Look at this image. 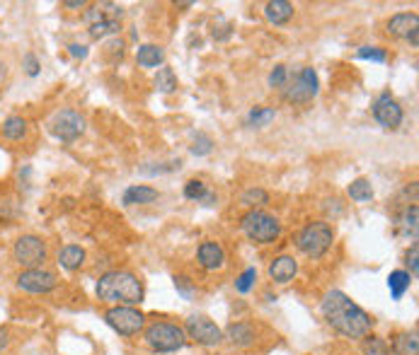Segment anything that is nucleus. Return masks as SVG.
I'll return each mask as SVG.
<instances>
[{
	"mask_svg": "<svg viewBox=\"0 0 419 355\" xmlns=\"http://www.w3.org/2000/svg\"><path fill=\"white\" fill-rule=\"evenodd\" d=\"M322 315L334 331L347 339H366L374 319H371L357 303H352L342 290H330L322 300Z\"/></svg>",
	"mask_w": 419,
	"mask_h": 355,
	"instance_id": "f257e3e1",
	"label": "nucleus"
},
{
	"mask_svg": "<svg viewBox=\"0 0 419 355\" xmlns=\"http://www.w3.org/2000/svg\"><path fill=\"white\" fill-rule=\"evenodd\" d=\"M97 298L116 307H134L143 303V286L129 271H109L97 281Z\"/></svg>",
	"mask_w": 419,
	"mask_h": 355,
	"instance_id": "f03ea898",
	"label": "nucleus"
},
{
	"mask_svg": "<svg viewBox=\"0 0 419 355\" xmlns=\"http://www.w3.org/2000/svg\"><path fill=\"white\" fill-rule=\"evenodd\" d=\"M332 240H334V232L327 222H310L298 232L296 247L305 254V257L320 259L327 254L330 247H332Z\"/></svg>",
	"mask_w": 419,
	"mask_h": 355,
	"instance_id": "7ed1b4c3",
	"label": "nucleus"
},
{
	"mask_svg": "<svg viewBox=\"0 0 419 355\" xmlns=\"http://www.w3.org/2000/svg\"><path fill=\"white\" fill-rule=\"evenodd\" d=\"M146 341H148V346L158 353H175L187 343V334H185V329H180L177 324L156 322L146 329Z\"/></svg>",
	"mask_w": 419,
	"mask_h": 355,
	"instance_id": "20e7f679",
	"label": "nucleus"
},
{
	"mask_svg": "<svg viewBox=\"0 0 419 355\" xmlns=\"http://www.w3.org/2000/svg\"><path fill=\"white\" fill-rule=\"evenodd\" d=\"M243 230L252 242H257V244H271V242L279 237L281 225L274 215H269V213L250 210L243 218Z\"/></svg>",
	"mask_w": 419,
	"mask_h": 355,
	"instance_id": "39448f33",
	"label": "nucleus"
},
{
	"mask_svg": "<svg viewBox=\"0 0 419 355\" xmlns=\"http://www.w3.org/2000/svg\"><path fill=\"white\" fill-rule=\"evenodd\" d=\"M13 259L25 271L41 269L46 261V242L37 235H22L13 247Z\"/></svg>",
	"mask_w": 419,
	"mask_h": 355,
	"instance_id": "423d86ee",
	"label": "nucleus"
},
{
	"mask_svg": "<svg viewBox=\"0 0 419 355\" xmlns=\"http://www.w3.org/2000/svg\"><path fill=\"white\" fill-rule=\"evenodd\" d=\"M104 319H107L109 327L121 336L138 334L146 324V317L141 315L138 310H134V307H111L107 315H104Z\"/></svg>",
	"mask_w": 419,
	"mask_h": 355,
	"instance_id": "0eeeda50",
	"label": "nucleus"
},
{
	"mask_svg": "<svg viewBox=\"0 0 419 355\" xmlns=\"http://www.w3.org/2000/svg\"><path fill=\"white\" fill-rule=\"evenodd\" d=\"M49 126H51V133H54L61 143H73V140L85 131V121H82V116L73 109H63V111H58V114H54Z\"/></svg>",
	"mask_w": 419,
	"mask_h": 355,
	"instance_id": "6e6552de",
	"label": "nucleus"
},
{
	"mask_svg": "<svg viewBox=\"0 0 419 355\" xmlns=\"http://www.w3.org/2000/svg\"><path fill=\"white\" fill-rule=\"evenodd\" d=\"M317 94V73L312 68H303L300 73L288 82L284 97L288 102H310Z\"/></svg>",
	"mask_w": 419,
	"mask_h": 355,
	"instance_id": "1a4fd4ad",
	"label": "nucleus"
},
{
	"mask_svg": "<svg viewBox=\"0 0 419 355\" xmlns=\"http://www.w3.org/2000/svg\"><path fill=\"white\" fill-rule=\"evenodd\" d=\"M56 286H58L56 274H51V271H46V269H29L17 276V288L25 290V293L44 295V293H51Z\"/></svg>",
	"mask_w": 419,
	"mask_h": 355,
	"instance_id": "9d476101",
	"label": "nucleus"
},
{
	"mask_svg": "<svg viewBox=\"0 0 419 355\" xmlns=\"http://www.w3.org/2000/svg\"><path fill=\"white\" fill-rule=\"evenodd\" d=\"M185 329H187L185 334L197 343H202V346H216V343H221L223 339L221 329H218L209 317H202V315H194L187 319Z\"/></svg>",
	"mask_w": 419,
	"mask_h": 355,
	"instance_id": "9b49d317",
	"label": "nucleus"
},
{
	"mask_svg": "<svg viewBox=\"0 0 419 355\" xmlns=\"http://www.w3.org/2000/svg\"><path fill=\"white\" fill-rule=\"evenodd\" d=\"M374 116L383 128H391V131H395V128L403 123V109H400V104L395 102L391 94H381V97L376 99Z\"/></svg>",
	"mask_w": 419,
	"mask_h": 355,
	"instance_id": "f8f14e48",
	"label": "nucleus"
},
{
	"mask_svg": "<svg viewBox=\"0 0 419 355\" xmlns=\"http://www.w3.org/2000/svg\"><path fill=\"white\" fill-rule=\"evenodd\" d=\"M199 264H202L206 271L221 269V266L226 264V252H223V247L216 244V242H204V244L199 247Z\"/></svg>",
	"mask_w": 419,
	"mask_h": 355,
	"instance_id": "ddd939ff",
	"label": "nucleus"
},
{
	"mask_svg": "<svg viewBox=\"0 0 419 355\" xmlns=\"http://www.w3.org/2000/svg\"><path fill=\"white\" fill-rule=\"evenodd\" d=\"M298 274V264H296V259L293 257H276L274 261H271L269 266V276H271V281H276V283H288V281H293V276Z\"/></svg>",
	"mask_w": 419,
	"mask_h": 355,
	"instance_id": "4468645a",
	"label": "nucleus"
},
{
	"mask_svg": "<svg viewBox=\"0 0 419 355\" xmlns=\"http://www.w3.org/2000/svg\"><path fill=\"white\" fill-rule=\"evenodd\" d=\"M415 29H419V17L415 13H403V15H395L391 17V22H388V32L393 34V37H403L407 39Z\"/></svg>",
	"mask_w": 419,
	"mask_h": 355,
	"instance_id": "2eb2a0df",
	"label": "nucleus"
},
{
	"mask_svg": "<svg viewBox=\"0 0 419 355\" xmlns=\"http://www.w3.org/2000/svg\"><path fill=\"white\" fill-rule=\"evenodd\" d=\"M264 15L271 25H286L293 17V5L286 3V0H271V3L264 5Z\"/></svg>",
	"mask_w": 419,
	"mask_h": 355,
	"instance_id": "dca6fc26",
	"label": "nucleus"
},
{
	"mask_svg": "<svg viewBox=\"0 0 419 355\" xmlns=\"http://www.w3.org/2000/svg\"><path fill=\"white\" fill-rule=\"evenodd\" d=\"M226 336H228V341L233 343V346H240V348L252 346V343H255V329H252L250 324H245V322L230 324L228 331H226Z\"/></svg>",
	"mask_w": 419,
	"mask_h": 355,
	"instance_id": "f3484780",
	"label": "nucleus"
},
{
	"mask_svg": "<svg viewBox=\"0 0 419 355\" xmlns=\"http://www.w3.org/2000/svg\"><path fill=\"white\" fill-rule=\"evenodd\" d=\"M158 198V191L151 186H129L124 191V203L126 205H146Z\"/></svg>",
	"mask_w": 419,
	"mask_h": 355,
	"instance_id": "a211bd4d",
	"label": "nucleus"
},
{
	"mask_svg": "<svg viewBox=\"0 0 419 355\" xmlns=\"http://www.w3.org/2000/svg\"><path fill=\"white\" fill-rule=\"evenodd\" d=\"M82 261H85V252H82L78 244H68V247H63V249L58 252V264H61L66 271L80 269Z\"/></svg>",
	"mask_w": 419,
	"mask_h": 355,
	"instance_id": "6ab92c4d",
	"label": "nucleus"
},
{
	"mask_svg": "<svg viewBox=\"0 0 419 355\" xmlns=\"http://www.w3.org/2000/svg\"><path fill=\"white\" fill-rule=\"evenodd\" d=\"M163 58H165V53L160 46H156V44H143L138 49V53H136V61H138V66H143V68L160 66Z\"/></svg>",
	"mask_w": 419,
	"mask_h": 355,
	"instance_id": "aec40b11",
	"label": "nucleus"
},
{
	"mask_svg": "<svg viewBox=\"0 0 419 355\" xmlns=\"http://www.w3.org/2000/svg\"><path fill=\"white\" fill-rule=\"evenodd\" d=\"M395 355H419V341L417 334H398L393 341Z\"/></svg>",
	"mask_w": 419,
	"mask_h": 355,
	"instance_id": "412c9836",
	"label": "nucleus"
},
{
	"mask_svg": "<svg viewBox=\"0 0 419 355\" xmlns=\"http://www.w3.org/2000/svg\"><path fill=\"white\" fill-rule=\"evenodd\" d=\"M410 283H412V276L407 274V271H393V274L388 276V288H391L395 300L403 298L407 293V288H410Z\"/></svg>",
	"mask_w": 419,
	"mask_h": 355,
	"instance_id": "4be33fe9",
	"label": "nucleus"
},
{
	"mask_svg": "<svg viewBox=\"0 0 419 355\" xmlns=\"http://www.w3.org/2000/svg\"><path fill=\"white\" fill-rule=\"evenodd\" d=\"M3 135L8 140H22L27 135V121L22 116H10L3 123Z\"/></svg>",
	"mask_w": 419,
	"mask_h": 355,
	"instance_id": "5701e85b",
	"label": "nucleus"
},
{
	"mask_svg": "<svg viewBox=\"0 0 419 355\" xmlns=\"http://www.w3.org/2000/svg\"><path fill=\"white\" fill-rule=\"evenodd\" d=\"M417 215H419V208L415 203L407 205V208L403 210V215H400V227H403V232L412 240H417Z\"/></svg>",
	"mask_w": 419,
	"mask_h": 355,
	"instance_id": "b1692460",
	"label": "nucleus"
},
{
	"mask_svg": "<svg viewBox=\"0 0 419 355\" xmlns=\"http://www.w3.org/2000/svg\"><path fill=\"white\" fill-rule=\"evenodd\" d=\"M349 196L354 201H359V203H364V201H371L374 198V186H371L369 179H357L349 184Z\"/></svg>",
	"mask_w": 419,
	"mask_h": 355,
	"instance_id": "393cba45",
	"label": "nucleus"
},
{
	"mask_svg": "<svg viewBox=\"0 0 419 355\" xmlns=\"http://www.w3.org/2000/svg\"><path fill=\"white\" fill-rule=\"evenodd\" d=\"M156 87H158V92H163V94H170V92L177 90V78H175L173 68H160V70H158Z\"/></svg>",
	"mask_w": 419,
	"mask_h": 355,
	"instance_id": "a878e982",
	"label": "nucleus"
},
{
	"mask_svg": "<svg viewBox=\"0 0 419 355\" xmlns=\"http://www.w3.org/2000/svg\"><path fill=\"white\" fill-rule=\"evenodd\" d=\"M274 116H276V111L269 109V106H255V109L250 111V116H247V123L255 128H262V126H267Z\"/></svg>",
	"mask_w": 419,
	"mask_h": 355,
	"instance_id": "bb28decb",
	"label": "nucleus"
},
{
	"mask_svg": "<svg viewBox=\"0 0 419 355\" xmlns=\"http://www.w3.org/2000/svg\"><path fill=\"white\" fill-rule=\"evenodd\" d=\"M119 29H121L119 20L109 17V20H102V22H97V25H90V37L92 39H102V37H107V34H116Z\"/></svg>",
	"mask_w": 419,
	"mask_h": 355,
	"instance_id": "cd10ccee",
	"label": "nucleus"
},
{
	"mask_svg": "<svg viewBox=\"0 0 419 355\" xmlns=\"http://www.w3.org/2000/svg\"><path fill=\"white\" fill-rule=\"evenodd\" d=\"M361 348H364V355H391V346H388L383 339H379V336H369V339H364Z\"/></svg>",
	"mask_w": 419,
	"mask_h": 355,
	"instance_id": "c85d7f7f",
	"label": "nucleus"
},
{
	"mask_svg": "<svg viewBox=\"0 0 419 355\" xmlns=\"http://www.w3.org/2000/svg\"><path fill=\"white\" fill-rule=\"evenodd\" d=\"M190 150H192V155L204 157V155H209V152L214 150V140H211L206 133H197V135H194V140H192Z\"/></svg>",
	"mask_w": 419,
	"mask_h": 355,
	"instance_id": "c756f323",
	"label": "nucleus"
},
{
	"mask_svg": "<svg viewBox=\"0 0 419 355\" xmlns=\"http://www.w3.org/2000/svg\"><path fill=\"white\" fill-rule=\"evenodd\" d=\"M243 203L245 205H264V203H269V193L267 191H262V188H247V191L243 193Z\"/></svg>",
	"mask_w": 419,
	"mask_h": 355,
	"instance_id": "7c9ffc66",
	"label": "nucleus"
},
{
	"mask_svg": "<svg viewBox=\"0 0 419 355\" xmlns=\"http://www.w3.org/2000/svg\"><path fill=\"white\" fill-rule=\"evenodd\" d=\"M357 58H361V61H376V63H386L388 53L383 49H376V46H361V49L357 51Z\"/></svg>",
	"mask_w": 419,
	"mask_h": 355,
	"instance_id": "2f4dec72",
	"label": "nucleus"
},
{
	"mask_svg": "<svg viewBox=\"0 0 419 355\" xmlns=\"http://www.w3.org/2000/svg\"><path fill=\"white\" fill-rule=\"evenodd\" d=\"M206 193H209V188H206L204 181H199V179L187 181V186H185V196H187V198H192V201H204Z\"/></svg>",
	"mask_w": 419,
	"mask_h": 355,
	"instance_id": "473e14b6",
	"label": "nucleus"
},
{
	"mask_svg": "<svg viewBox=\"0 0 419 355\" xmlns=\"http://www.w3.org/2000/svg\"><path fill=\"white\" fill-rule=\"evenodd\" d=\"M255 281H257V271L255 269H247L243 276L235 281V288H238V293H250L252 286H255Z\"/></svg>",
	"mask_w": 419,
	"mask_h": 355,
	"instance_id": "72a5a7b5",
	"label": "nucleus"
},
{
	"mask_svg": "<svg viewBox=\"0 0 419 355\" xmlns=\"http://www.w3.org/2000/svg\"><path fill=\"white\" fill-rule=\"evenodd\" d=\"M175 288L180 290V295L185 300H192L194 293H197V290H194V286H192V281H190V278H185V276H177L175 278Z\"/></svg>",
	"mask_w": 419,
	"mask_h": 355,
	"instance_id": "f704fd0d",
	"label": "nucleus"
},
{
	"mask_svg": "<svg viewBox=\"0 0 419 355\" xmlns=\"http://www.w3.org/2000/svg\"><path fill=\"white\" fill-rule=\"evenodd\" d=\"M286 78H288L286 68L284 66H276L274 70H271V75H269V85L271 87H286Z\"/></svg>",
	"mask_w": 419,
	"mask_h": 355,
	"instance_id": "c9c22d12",
	"label": "nucleus"
},
{
	"mask_svg": "<svg viewBox=\"0 0 419 355\" xmlns=\"http://www.w3.org/2000/svg\"><path fill=\"white\" fill-rule=\"evenodd\" d=\"M25 70H27L29 78H37V75H39V61H37V56H34V53H27V56H25Z\"/></svg>",
	"mask_w": 419,
	"mask_h": 355,
	"instance_id": "e433bc0d",
	"label": "nucleus"
},
{
	"mask_svg": "<svg viewBox=\"0 0 419 355\" xmlns=\"http://www.w3.org/2000/svg\"><path fill=\"white\" fill-rule=\"evenodd\" d=\"M417 257H419V247H417V244H412V249L407 252V266H410L412 276H417V271H419V261H417Z\"/></svg>",
	"mask_w": 419,
	"mask_h": 355,
	"instance_id": "4c0bfd02",
	"label": "nucleus"
},
{
	"mask_svg": "<svg viewBox=\"0 0 419 355\" xmlns=\"http://www.w3.org/2000/svg\"><path fill=\"white\" fill-rule=\"evenodd\" d=\"M68 53L73 58H85L87 56V46H80V44H70L68 46Z\"/></svg>",
	"mask_w": 419,
	"mask_h": 355,
	"instance_id": "58836bf2",
	"label": "nucleus"
},
{
	"mask_svg": "<svg viewBox=\"0 0 419 355\" xmlns=\"http://www.w3.org/2000/svg\"><path fill=\"white\" fill-rule=\"evenodd\" d=\"M66 8H85V0H66Z\"/></svg>",
	"mask_w": 419,
	"mask_h": 355,
	"instance_id": "ea45409f",
	"label": "nucleus"
},
{
	"mask_svg": "<svg viewBox=\"0 0 419 355\" xmlns=\"http://www.w3.org/2000/svg\"><path fill=\"white\" fill-rule=\"evenodd\" d=\"M8 346V329H0V351Z\"/></svg>",
	"mask_w": 419,
	"mask_h": 355,
	"instance_id": "a19ab883",
	"label": "nucleus"
},
{
	"mask_svg": "<svg viewBox=\"0 0 419 355\" xmlns=\"http://www.w3.org/2000/svg\"><path fill=\"white\" fill-rule=\"evenodd\" d=\"M407 41H410L412 46H417V44H419V29H415V32H412L410 37H407Z\"/></svg>",
	"mask_w": 419,
	"mask_h": 355,
	"instance_id": "79ce46f5",
	"label": "nucleus"
}]
</instances>
